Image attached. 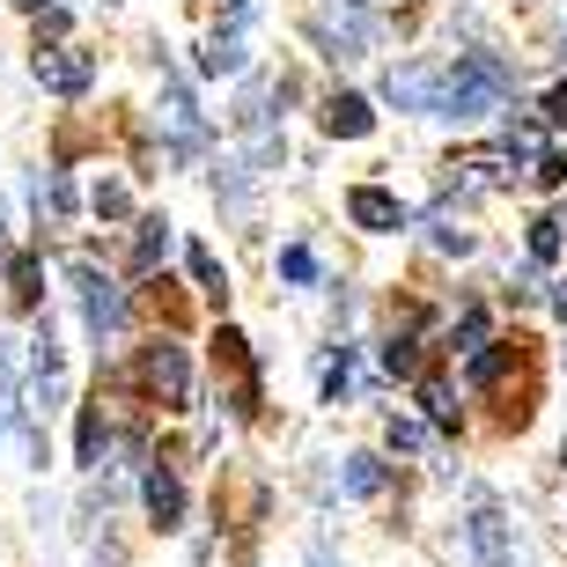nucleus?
<instances>
[{
    "instance_id": "obj_1",
    "label": "nucleus",
    "mask_w": 567,
    "mask_h": 567,
    "mask_svg": "<svg viewBox=\"0 0 567 567\" xmlns=\"http://www.w3.org/2000/svg\"><path fill=\"white\" fill-rule=\"evenodd\" d=\"M516 89V66L502 52H457V66H442V118H480L502 111Z\"/></svg>"
},
{
    "instance_id": "obj_2",
    "label": "nucleus",
    "mask_w": 567,
    "mask_h": 567,
    "mask_svg": "<svg viewBox=\"0 0 567 567\" xmlns=\"http://www.w3.org/2000/svg\"><path fill=\"white\" fill-rule=\"evenodd\" d=\"M141 383H147V399H155V405L185 413V405H192V354L177 347V339H147V347H141Z\"/></svg>"
},
{
    "instance_id": "obj_3",
    "label": "nucleus",
    "mask_w": 567,
    "mask_h": 567,
    "mask_svg": "<svg viewBox=\"0 0 567 567\" xmlns=\"http://www.w3.org/2000/svg\"><path fill=\"white\" fill-rule=\"evenodd\" d=\"M74 295H82V317H89V332H96V339L126 332V288H118L111 274H96L89 258H74Z\"/></svg>"
},
{
    "instance_id": "obj_4",
    "label": "nucleus",
    "mask_w": 567,
    "mask_h": 567,
    "mask_svg": "<svg viewBox=\"0 0 567 567\" xmlns=\"http://www.w3.org/2000/svg\"><path fill=\"white\" fill-rule=\"evenodd\" d=\"M251 16H258V0H229L221 30L199 52V74H244V60H251Z\"/></svg>"
},
{
    "instance_id": "obj_5",
    "label": "nucleus",
    "mask_w": 567,
    "mask_h": 567,
    "mask_svg": "<svg viewBox=\"0 0 567 567\" xmlns=\"http://www.w3.org/2000/svg\"><path fill=\"white\" fill-rule=\"evenodd\" d=\"M30 74H38L52 96H82V89L96 82V52H82V44H38Z\"/></svg>"
},
{
    "instance_id": "obj_6",
    "label": "nucleus",
    "mask_w": 567,
    "mask_h": 567,
    "mask_svg": "<svg viewBox=\"0 0 567 567\" xmlns=\"http://www.w3.org/2000/svg\"><path fill=\"white\" fill-rule=\"evenodd\" d=\"M383 96H391L399 111H442V66L435 60L391 66V74H383Z\"/></svg>"
},
{
    "instance_id": "obj_7",
    "label": "nucleus",
    "mask_w": 567,
    "mask_h": 567,
    "mask_svg": "<svg viewBox=\"0 0 567 567\" xmlns=\"http://www.w3.org/2000/svg\"><path fill=\"white\" fill-rule=\"evenodd\" d=\"M347 221H354V229H369V236H391V229H405V207H399V192L354 185V192H347Z\"/></svg>"
},
{
    "instance_id": "obj_8",
    "label": "nucleus",
    "mask_w": 567,
    "mask_h": 567,
    "mask_svg": "<svg viewBox=\"0 0 567 567\" xmlns=\"http://www.w3.org/2000/svg\"><path fill=\"white\" fill-rule=\"evenodd\" d=\"M141 502H147V516H155V530H177V524H185V480H177L169 464H147Z\"/></svg>"
},
{
    "instance_id": "obj_9",
    "label": "nucleus",
    "mask_w": 567,
    "mask_h": 567,
    "mask_svg": "<svg viewBox=\"0 0 567 567\" xmlns=\"http://www.w3.org/2000/svg\"><path fill=\"white\" fill-rule=\"evenodd\" d=\"M163 126L177 133V147H199V141H207V126H199V104H192V89H185V74H169V66H163Z\"/></svg>"
},
{
    "instance_id": "obj_10",
    "label": "nucleus",
    "mask_w": 567,
    "mask_h": 567,
    "mask_svg": "<svg viewBox=\"0 0 567 567\" xmlns=\"http://www.w3.org/2000/svg\"><path fill=\"white\" fill-rule=\"evenodd\" d=\"M324 133H332V141H369V133H377L369 96H347V89H339V96H324Z\"/></svg>"
},
{
    "instance_id": "obj_11",
    "label": "nucleus",
    "mask_w": 567,
    "mask_h": 567,
    "mask_svg": "<svg viewBox=\"0 0 567 567\" xmlns=\"http://www.w3.org/2000/svg\"><path fill=\"white\" fill-rule=\"evenodd\" d=\"M472 553L486 567H508V516L502 508H472Z\"/></svg>"
},
{
    "instance_id": "obj_12",
    "label": "nucleus",
    "mask_w": 567,
    "mask_h": 567,
    "mask_svg": "<svg viewBox=\"0 0 567 567\" xmlns=\"http://www.w3.org/2000/svg\"><path fill=\"white\" fill-rule=\"evenodd\" d=\"M8 295H16V310H38V302H44V266H38V251H16V258H8Z\"/></svg>"
},
{
    "instance_id": "obj_13",
    "label": "nucleus",
    "mask_w": 567,
    "mask_h": 567,
    "mask_svg": "<svg viewBox=\"0 0 567 567\" xmlns=\"http://www.w3.org/2000/svg\"><path fill=\"white\" fill-rule=\"evenodd\" d=\"M339 494L377 502V494H383V457H369V450H361V457H347V464H339Z\"/></svg>"
},
{
    "instance_id": "obj_14",
    "label": "nucleus",
    "mask_w": 567,
    "mask_h": 567,
    "mask_svg": "<svg viewBox=\"0 0 567 567\" xmlns=\"http://www.w3.org/2000/svg\"><path fill=\"white\" fill-rule=\"evenodd\" d=\"M163 251H169V221H163V214H147L141 229H133V274H155Z\"/></svg>"
},
{
    "instance_id": "obj_15",
    "label": "nucleus",
    "mask_w": 567,
    "mask_h": 567,
    "mask_svg": "<svg viewBox=\"0 0 567 567\" xmlns=\"http://www.w3.org/2000/svg\"><path fill=\"white\" fill-rule=\"evenodd\" d=\"M560 244H567V229L553 221V214H538V221H530V258H538V266H553V258H560Z\"/></svg>"
},
{
    "instance_id": "obj_16",
    "label": "nucleus",
    "mask_w": 567,
    "mask_h": 567,
    "mask_svg": "<svg viewBox=\"0 0 567 567\" xmlns=\"http://www.w3.org/2000/svg\"><path fill=\"white\" fill-rule=\"evenodd\" d=\"M421 405H427V421H435V427H457V399H450V383H442V377L421 383Z\"/></svg>"
},
{
    "instance_id": "obj_17",
    "label": "nucleus",
    "mask_w": 567,
    "mask_h": 567,
    "mask_svg": "<svg viewBox=\"0 0 567 567\" xmlns=\"http://www.w3.org/2000/svg\"><path fill=\"white\" fill-rule=\"evenodd\" d=\"M89 207L104 214V221H126V214H133V192L118 185V177H104V185H96V199H89Z\"/></svg>"
},
{
    "instance_id": "obj_18",
    "label": "nucleus",
    "mask_w": 567,
    "mask_h": 567,
    "mask_svg": "<svg viewBox=\"0 0 567 567\" xmlns=\"http://www.w3.org/2000/svg\"><path fill=\"white\" fill-rule=\"evenodd\" d=\"M82 464H104V405H82Z\"/></svg>"
},
{
    "instance_id": "obj_19",
    "label": "nucleus",
    "mask_w": 567,
    "mask_h": 567,
    "mask_svg": "<svg viewBox=\"0 0 567 567\" xmlns=\"http://www.w3.org/2000/svg\"><path fill=\"white\" fill-rule=\"evenodd\" d=\"M185 266H192V280H199L207 295H221V258H214L207 244H192V251H185Z\"/></svg>"
},
{
    "instance_id": "obj_20",
    "label": "nucleus",
    "mask_w": 567,
    "mask_h": 567,
    "mask_svg": "<svg viewBox=\"0 0 567 567\" xmlns=\"http://www.w3.org/2000/svg\"><path fill=\"white\" fill-rule=\"evenodd\" d=\"M530 177H538V192H560V185H567V155H560V147H538Z\"/></svg>"
},
{
    "instance_id": "obj_21",
    "label": "nucleus",
    "mask_w": 567,
    "mask_h": 567,
    "mask_svg": "<svg viewBox=\"0 0 567 567\" xmlns=\"http://www.w3.org/2000/svg\"><path fill=\"white\" fill-rule=\"evenodd\" d=\"M450 347H457V354H480V347H486V310H464L457 332H450Z\"/></svg>"
},
{
    "instance_id": "obj_22",
    "label": "nucleus",
    "mask_w": 567,
    "mask_h": 567,
    "mask_svg": "<svg viewBox=\"0 0 567 567\" xmlns=\"http://www.w3.org/2000/svg\"><path fill=\"white\" fill-rule=\"evenodd\" d=\"M502 369H508V347H480V354H472V383H502Z\"/></svg>"
},
{
    "instance_id": "obj_23",
    "label": "nucleus",
    "mask_w": 567,
    "mask_h": 567,
    "mask_svg": "<svg viewBox=\"0 0 567 567\" xmlns=\"http://www.w3.org/2000/svg\"><path fill=\"white\" fill-rule=\"evenodd\" d=\"M383 442H391L399 457H413V450H427V427L421 421H391V427H383Z\"/></svg>"
},
{
    "instance_id": "obj_24",
    "label": "nucleus",
    "mask_w": 567,
    "mask_h": 567,
    "mask_svg": "<svg viewBox=\"0 0 567 567\" xmlns=\"http://www.w3.org/2000/svg\"><path fill=\"white\" fill-rule=\"evenodd\" d=\"M435 251L464 258V251H472V229H457V221H450V214H435Z\"/></svg>"
},
{
    "instance_id": "obj_25",
    "label": "nucleus",
    "mask_w": 567,
    "mask_h": 567,
    "mask_svg": "<svg viewBox=\"0 0 567 567\" xmlns=\"http://www.w3.org/2000/svg\"><path fill=\"white\" fill-rule=\"evenodd\" d=\"M280 274H288L295 288H310V280H317V258L302 251V244H288V251H280Z\"/></svg>"
},
{
    "instance_id": "obj_26",
    "label": "nucleus",
    "mask_w": 567,
    "mask_h": 567,
    "mask_svg": "<svg viewBox=\"0 0 567 567\" xmlns=\"http://www.w3.org/2000/svg\"><path fill=\"white\" fill-rule=\"evenodd\" d=\"M383 369H391V377H413V369H421L413 339H391V347H383Z\"/></svg>"
},
{
    "instance_id": "obj_27",
    "label": "nucleus",
    "mask_w": 567,
    "mask_h": 567,
    "mask_svg": "<svg viewBox=\"0 0 567 567\" xmlns=\"http://www.w3.org/2000/svg\"><path fill=\"white\" fill-rule=\"evenodd\" d=\"M538 111H546V126H560V133H567V82H553V89H546V104H538Z\"/></svg>"
},
{
    "instance_id": "obj_28",
    "label": "nucleus",
    "mask_w": 567,
    "mask_h": 567,
    "mask_svg": "<svg viewBox=\"0 0 567 567\" xmlns=\"http://www.w3.org/2000/svg\"><path fill=\"white\" fill-rule=\"evenodd\" d=\"M339 391H347V347L324 361V399H339Z\"/></svg>"
},
{
    "instance_id": "obj_29",
    "label": "nucleus",
    "mask_w": 567,
    "mask_h": 567,
    "mask_svg": "<svg viewBox=\"0 0 567 567\" xmlns=\"http://www.w3.org/2000/svg\"><path fill=\"white\" fill-rule=\"evenodd\" d=\"M44 38H66V8H44V22H38V44Z\"/></svg>"
},
{
    "instance_id": "obj_30",
    "label": "nucleus",
    "mask_w": 567,
    "mask_h": 567,
    "mask_svg": "<svg viewBox=\"0 0 567 567\" xmlns=\"http://www.w3.org/2000/svg\"><path fill=\"white\" fill-rule=\"evenodd\" d=\"M508 295H516V302H530V295H538V274H530V266H524V274H508Z\"/></svg>"
},
{
    "instance_id": "obj_31",
    "label": "nucleus",
    "mask_w": 567,
    "mask_h": 567,
    "mask_svg": "<svg viewBox=\"0 0 567 567\" xmlns=\"http://www.w3.org/2000/svg\"><path fill=\"white\" fill-rule=\"evenodd\" d=\"M310 567H347V560H339L332 546H310Z\"/></svg>"
},
{
    "instance_id": "obj_32",
    "label": "nucleus",
    "mask_w": 567,
    "mask_h": 567,
    "mask_svg": "<svg viewBox=\"0 0 567 567\" xmlns=\"http://www.w3.org/2000/svg\"><path fill=\"white\" fill-rule=\"evenodd\" d=\"M553 310H560V317H567V288H560V295H553Z\"/></svg>"
},
{
    "instance_id": "obj_33",
    "label": "nucleus",
    "mask_w": 567,
    "mask_h": 567,
    "mask_svg": "<svg viewBox=\"0 0 567 567\" xmlns=\"http://www.w3.org/2000/svg\"><path fill=\"white\" fill-rule=\"evenodd\" d=\"M22 8H60V0H22Z\"/></svg>"
},
{
    "instance_id": "obj_34",
    "label": "nucleus",
    "mask_w": 567,
    "mask_h": 567,
    "mask_svg": "<svg viewBox=\"0 0 567 567\" xmlns=\"http://www.w3.org/2000/svg\"><path fill=\"white\" fill-rule=\"evenodd\" d=\"M0 421H8V405H0Z\"/></svg>"
},
{
    "instance_id": "obj_35",
    "label": "nucleus",
    "mask_w": 567,
    "mask_h": 567,
    "mask_svg": "<svg viewBox=\"0 0 567 567\" xmlns=\"http://www.w3.org/2000/svg\"><path fill=\"white\" fill-rule=\"evenodd\" d=\"M560 52H567V38H560Z\"/></svg>"
}]
</instances>
